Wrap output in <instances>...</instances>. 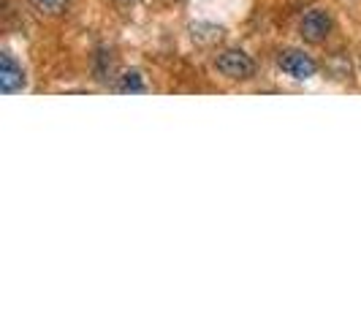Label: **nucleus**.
<instances>
[{
  "label": "nucleus",
  "mask_w": 361,
  "mask_h": 326,
  "mask_svg": "<svg viewBox=\"0 0 361 326\" xmlns=\"http://www.w3.org/2000/svg\"><path fill=\"white\" fill-rule=\"evenodd\" d=\"M334 30V19L326 8H310L299 22V36L307 44H324Z\"/></svg>",
  "instance_id": "nucleus-3"
},
{
  "label": "nucleus",
  "mask_w": 361,
  "mask_h": 326,
  "mask_svg": "<svg viewBox=\"0 0 361 326\" xmlns=\"http://www.w3.org/2000/svg\"><path fill=\"white\" fill-rule=\"evenodd\" d=\"M326 71L331 73V79H348L350 76V60L345 57V52H334L326 60Z\"/></svg>",
  "instance_id": "nucleus-7"
},
{
  "label": "nucleus",
  "mask_w": 361,
  "mask_h": 326,
  "mask_svg": "<svg viewBox=\"0 0 361 326\" xmlns=\"http://www.w3.org/2000/svg\"><path fill=\"white\" fill-rule=\"evenodd\" d=\"M92 71H95V76H98L101 82H106V79H111L114 71H117V57L109 52V49H98V52H95V60H92Z\"/></svg>",
  "instance_id": "nucleus-5"
},
{
  "label": "nucleus",
  "mask_w": 361,
  "mask_h": 326,
  "mask_svg": "<svg viewBox=\"0 0 361 326\" xmlns=\"http://www.w3.org/2000/svg\"><path fill=\"white\" fill-rule=\"evenodd\" d=\"M215 68L231 82H247L255 76V60L242 49H223L215 57Z\"/></svg>",
  "instance_id": "nucleus-1"
},
{
  "label": "nucleus",
  "mask_w": 361,
  "mask_h": 326,
  "mask_svg": "<svg viewBox=\"0 0 361 326\" xmlns=\"http://www.w3.org/2000/svg\"><path fill=\"white\" fill-rule=\"evenodd\" d=\"M27 85L25 79V68L22 63H17V57L11 52H3L0 57V87L6 95H14V92H22Z\"/></svg>",
  "instance_id": "nucleus-4"
},
{
  "label": "nucleus",
  "mask_w": 361,
  "mask_h": 326,
  "mask_svg": "<svg viewBox=\"0 0 361 326\" xmlns=\"http://www.w3.org/2000/svg\"><path fill=\"white\" fill-rule=\"evenodd\" d=\"M117 90L120 92H145L147 85L139 71H126L123 76H120V82H117Z\"/></svg>",
  "instance_id": "nucleus-8"
},
{
  "label": "nucleus",
  "mask_w": 361,
  "mask_h": 326,
  "mask_svg": "<svg viewBox=\"0 0 361 326\" xmlns=\"http://www.w3.org/2000/svg\"><path fill=\"white\" fill-rule=\"evenodd\" d=\"M277 66H280V71L288 73L296 82H307L318 73V63L302 49H280L277 52Z\"/></svg>",
  "instance_id": "nucleus-2"
},
{
  "label": "nucleus",
  "mask_w": 361,
  "mask_h": 326,
  "mask_svg": "<svg viewBox=\"0 0 361 326\" xmlns=\"http://www.w3.org/2000/svg\"><path fill=\"white\" fill-rule=\"evenodd\" d=\"M30 6L36 8L41 17H63L71 6V0H30Z\"/></svg>",
  "instance_id": "nucleus-6"
}]
</instances>
